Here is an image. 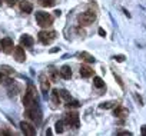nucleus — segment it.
I'll return each mask as SVG.
<instances>
[{"label":"nucleus","instance_id":"obj_1","mask_svg":"<svg viewBox=\"0 0 146 136\" xmlns=\"http://www.w3.org/2000/svg\"><path fill=\"white\" fill-rule=\"evenodd\" d=\"M23 105H25L26 109L27 107H33V106L37 105L36 103V98H35V88H33V85L27 86V92L23 96Z\"/></svg>","mask_w":146,"mask_h":136},{"label":"nucleus","instance_id":"obj_2","mask_svg":"<svg viewBox=\"0 0 146 136\" xmlns=\"http://www.w3.org/2000/svg\"><path fill=\"white\" fill-rule=\"evenodd\" d=\"M36 22L40 27H49L53 23V17L44 12H36Z\"/></svg>","mask_w":146,"mask_h":136},{"label":"nucleus","instance_id":"obj_3","mask_svg":"<svg viewBox=\"0 0 146 136\" xmlns=\"http://www.w3.org/2000/svg\"><path fill=\"white\" fill-rule=\"evenodd\" d=\"M78 20H79L80 25H83V26H89V25H92V23L96 20V13H95V12H85V13L79 15Z\"/></svg>","mask_w":146,"mask_h":136},{"label":"nucleus","instance_id":"obj_4","mask_svg":"<svg viewBox=\"0 0 146 136\" xmlns=\"http://www.w3.org/2000/svg\"><path fill=\"white\" fill-rule=\"evenodd\" d=\"M25 116H26L27 119L36 122V123H39V122L42 120V113L36 109V106H33V107H27L26 112H25Z\"/></svg>","mask_w":146,"mask_h":136},{"label":"nucleus","instance_id":"obj_5","mask_svg":"<svg viewBox=\"0 0 146 136\" xmlns=\"http://www.w3.org/2000/svg\"><path fill=\"white\" fill-rule=\"evenodd\" d=\"M64 122H66L67 125H70L73 129H78V127H79V115H78L76 112H70V113L66 115Z\"/></svg>","mask_w":146,"mask_h":136},{"label":"nucleus","instance_id":"obj_6","mask_svg":"<svg viewBox=\"0 0 146 136\" xmlns=\"http://www.w3.org/2000/svg\"><path fill=\"white\" fill-rule=\"evenodd\" d=\"M56 39V32H40L39 33V40L43 43V44H49L52 43L53 40Z\"/></svg>","mask_w":146,"mask_h":136},{"label":"nucleus","instance_id":"obj_7","mask_svg":"<svg viewBox=\"0 0 146 136\" xmlns=\"http://www.w3.org/2000/svg\"><path fill=\"white\" fill-rule=\"evenodd\" d=\"M20 129H22V132H23L25 135H27V136L36 135V127H33V125H30V123H27V122H20Z\"/></svg>","mask_w":146,"mask_h":136},{"label":"nucleus","instance_id":"obj_8","mask_svg":"<svg viewBox=\"0 0 146 136\" xmlns=\"http://www.w3.org/2000/svg\"><path fill=\"white\" fill-rule=\"evenodd\" d=\"M13 54H15V59H16L19 63H23V62L26 60V52H25V49H23L22 46H17V47H15V50H13Z\"/></svg>","mask_w":146,"mask_h":136},{"label":"nucleus","instance_id":"obj_9","mask_svg":"<svg viewBox=\"0 0 146 136\" xmlns=\"http://www.w3.org/2000/svg\"><path fill=\"white\" fill-rule=\"evenodd\" d=\"M50 79L49 78H46L44 75H42L40 76V88H42V92L43 93H47L49 92V89H50Z\"/></svg>","mask_w":146,"mask_h":136},{"label":"nucleus","instance_id":"obj_10","mask_svg":"<svg viewBox=\"0 0 146 136\" xmlns=\"http://www.w3.org/2000/svg\"><path fill=\"white\" fill-rule=\"evenodd\" d=\"M60 76H62L63 79H66V80H69V79L72 78V69H70V66L64 64V66L60 67Z\"/></svg>","mask_w":146,"mask_h":136},{"label":"nucleus","instance_id":"obj_11","mask_svg":"<svg viewBox=\"0 0 146 136\" xmlns=\"http://www.w3.org/2000/svg\"><path fill=\"white\" fill-rule=\"evenodd\" d=\"M20 43H22V46H25V47H30V46H33L35 39H33L32 36H29V34H23V36L20 37Z\"/></svg>","mask_w":146,"mask_h":136},{"label":"nucleus","instance_id":"obj_12","mask_svg":"<svg viewBox=\"0 0 146 136\" xmlns=\"http://www.w3.org/2000/svg\"><path fill=\"white\" fill-rule=\"evenodd\" d=\"M80 76L82 78H90V76H93V69H92L90 66L82 64V67H80Z\"/></svg>","mask_w":146,"mask_h":136},{"label":"nucleus","instance_id":"obj_13","mask_svg":"<svg viewBox=\"0 0 146 136\" xmlns=\"http://www.w3.org/2000/svg\"><path fill=\"white\" fill-rule=\"evenodd\" d=\"M2 49H3L6 53H9V52L13 49V40L9 39V37H5V39L2 40Z\"/></svg>","mask_w":146,"mask_h":136},{"label":"nucleus","instance_id":"obj_14","mask_svg":"<svg viewBox=\"0 0 146 136\" xmlns=\"http://www.w3.org/2000/svg\"><path fill=\"white\" fill-rule=\"evenodd\" d=\"M20 9L25 13H32L33 12V6H32L30 2H27V0H22V2H20Z\"/></svg>","mask_w":146,"mask_h":136},{"label":"nucleus","instance_id":"obj_15","mask_svg":"<svg viewBox=\"0 0 146 136\" xmlns=\"http://www.w3.org/2000/svg\"><path fill=\"white\" fill-rule=\"evenodd\" d=\"M79 56H80V59H82L83 62H86V63H95V62H96V59H95L92 54H89L88 52H82Z\"/></svg>","mask_w":146,"mask_h":136},{"label":"nucleus","instance_id":"obj_16","mask_svg":"<svg viewBox=\"0 0 146 136\" xmlns=\"http://www.w3.org/2000/svg\"><path fill=\"white\" fill-rule=\"evenodd\" d=\"M115 116L116 117H126L127 116V109L122 107V106H116L115 109Z\"/></svg>","mask_w":146,"mask_h":136},{"label":"nucleus","instance_id":"obj_17","mask_svg":"<svg viewBox=\"0 0 146 136\" xmlns=\"http://www.w3.org/2000/svg\"><path fill=\"white\" fill-rule=\"evenodd\" d=\"M59 75H60V70H56V69H50L49 70V79L52 82H56L57 78H59Z\"/></svg>","mask_w":146,"mask_h":136},{"label":"nucleus","instance_id":"obj_18","mask_svg":"<svg viewBox=\"0 0 146 136\" xmlns=\"http://www.w3.org/2000/svg\"><path fill=\"white\" fill-rule=\"evenodd\" d=\"M60 98H62V96H60V92L54 89V90L52 92V100H53V103H54V105H60Z\"/></svg>","mask_w":146,"mask_h":136},{"label":"nucleus","instance_id":"obj_19","mask_svg":"<svg viewBox=\"0 0 146 136\" xmlns=\"http://www.w3.org/2000/svg\"><path fill=\"white\" fill-rule=\"evenodd\" d=\"M93 85H95L98 89H103V88H105V82H103L102 78H99V76H95V78H93Z\"/></svg>","mask_w":146,"mask_h":136},{"label":"nucleus","instance_id":"obj_20","mask_svg":"<svg viewBox=\"0 0 146 136\" xmlns=\"http://www.w3.org/2000/svg\"><path fill=\"white\" fill-rule=\"evenodd\" d=\"M64 123H66L64 120H59V122H56V125H54V127H56V129H54L56 133H63V130H64V127H63Z\"/></svg>","mask_w":146,"mask_h":136},{"label":"nucleus","instance_id":"obj_21","mask_svg":"<svg viewBox=\"0 0 146 136\" xmlns=\"http://www.w3.org/2000/svg\"><path fill=\"white\" fill-rule=\"evenodd\" d=\"M39 3L44 7H52L54 5V0H39Z\"/></svg>","mask_w":146,"mask_h":136},{"label":"nucleus","instance_id":"obj_22","mask_svg":"<svg viewBox=\"0 0 146 136\" xmlns=\"http://www.w3.org/2000/svg\"><path fill=\"white\" fill-rule=\"evenodd\" d=\"M115 105H116V102H105V103L100 105V109H110V107H113Z\"/></svg>","mask_w":146,"mask_h":136},{"label":"nucleus","instance_id":"obj_23","mask_svg":"<svg viewBox=\"0 0 146 136\" xmlns=\"http://www.w3.org/2000/svg\"><path fill=\"white\" fill-rule=\"evenodd\" d=\"M60 96H62L63 99H66L67 102H69V100L72 99V96L69 95V92H67V90H60Z\"/></svg>","mask_w":146,"mask_h":136},{"label":"nucleus","instance_id":"obj_24","mask_svg":"<svg viewBox=\"0 0 146 136\" xmlns=\"http://www.w3.org/2000/svg\"><path fill=\"white\" fill-rule=\"evenodd\" d=\"M113 76H115V79H116V82L119 83V86H120L122 89H125V85H123V82H122V79H120V76H119V75H117L116 72L113 73Z\"/></svg>","mask_w":146,"mask_h":136},{"label":"nucleus","instance_id":"obj_25","mask_svg":"<svg viewBox=\"0 0 146 136\" xmlns=\"http://www.w3.org/2000/svg\"><path fill=\"white\" fill-rule=\"evenodd\" d=\"M17 0H0V5H3V3H7L9 6H15L16 5Z\"/></svg>","mask_w":146,"mask_h":136},{"label":"nucleus","instance_id":"obj_26","mask_svg":"<svg viewBox=\"0 0 146 136\" xmlns=\"http://www.w3.org/2000/svg\"><path fill=\"white\" fill-rule=\"evenodd\" d=\"M113 59H115L116 62H119V63H120V62H123V60H125V56H123V54H117V56H115Z\"/></svg>","mask_w":146,"mask_h":136},{"label":"nucleus","instance_id":"obj_27","mask_svg":"<svg viewBox=\"0 0 146 136\" xmlns=\"http://www.w3.org/2000/svg\"><path fill=\"white\" fill-rule=\"evenodd\" d=\"M2 69H5V70H3L5 73H9V75H10V73H13V70L10 69V67H7V66H3V67H2Z\"/></svg>","mask_w":146,"mask_h":136},{"label":"nucleus","instance_id":"obj_28","mask_svg":"<svg viewBox=\"0 0 146 136\" xmlns=\"http://www.w3.org/2000/svg\"><path fill=\"white\" fill-rule=\"evenodd\" d=\"M117 135H125V136H130L132 133H130L129 130H120V132H117Z\"/></svg>","mask_w":146,"mask_h":136},{"label":"nucleus","instance_id":"obj_29","mask_svg":"<svg viewBox=\"0 0 146 136\" xmlns=\"http://www.w3.org/2000/svg\"><path fill=\"white\" fill-rule=\"evenodd\" d=\"M98 32H99V34H100V36H102V37H105V36H106V32H105V30H103V29H102V27H100V29H99V30H98Z\"/></svg>","mask_w":146,"mask_h":136},{"label":"nucleus","instance_id":"obj_30","mask_svg":"<svg viewBox=\"0 0 146 136\" xmlns=\"http://www.w3.org/2000/svg\"><path fill=\"white\" fill-rule=\"evenodd\" d=\"M135 98H136V100H137V102H139L140 105H143V100H142V98H140V96H137V95H135Z\"/></svg>","mask_w":146,"mask_h":136},{"label":"nucleus","instance_id":"obj_31","mask_svg":"<svg viewBox=\"0 0 146 136\" xmlns=\"http://www.w3.org/2000/svg\"><path fill=\"white\" fill-rule=\"evenodd\" d=\"M142 135L146 136V126H142Z\"/></svg>","mask_w":146,"mask_h":136},{"label":"nucleus","instance_id":"obj_32","mask_svg":"<svg viewBox=\"0 0 146 136\" xmlns=\"http://www.w3.org/2000/svg\"><path fill=\"white\" fill-rule=\"evenodd\" d=\"M50 135H52V130L47 129V130H46V136H50Z\"/></svg>","mask_w":146,"mask_h":136},{"label":"nucleus","instance_id":"obj_33","mask_svg":"<svg viewBox=\"0 0 146 136\" xmlns=\"http://www.w3.org/2000/svg\"><path fill=\"white\" fill-rule=\"evenodd\" d=\"M90 2H95V0H90Z\"/></svg>","mask_w":146,"mask_h":136}]
</instances>
